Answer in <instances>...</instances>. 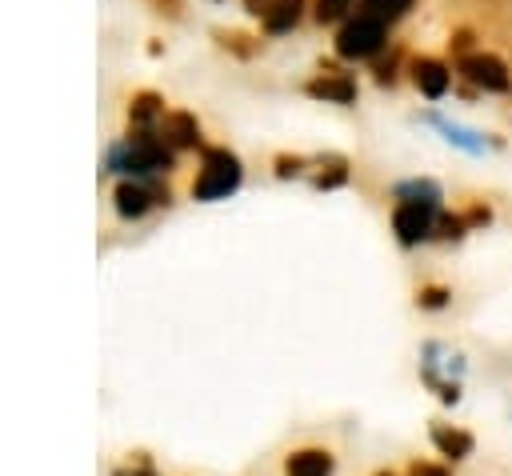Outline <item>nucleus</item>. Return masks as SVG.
<instances>
[{
	"label": "nucleus",
	"instance_id": "f257e3e1",
	"mask_svg": "<svg viewBox=\"0 0 512 476\" xmlns=\"http://www.w3.org/2000/svg\"><path fill=\"white\" fill-rule=\"evenodd\" d=\"M104 168L108 172H124L128 180H152V176L172 168V148L152 132L148 136H128V140H116L108 148Z\"/></svg>",
	"mask_w": 512,
	"mask_h": 476
},
{
	"label": "nucleus",
	"instance_id": "f03ea898",
	"mask_svg": "<svg viewBox=\"0 0 512 476\" xmlns=\"http://www.w3.org/2000/svg\"><path fill=\"white\" fill-rule=\"evenodd\" d=\"M460 376H464V356H460V352H452V348L440 344V340H428V344L420 348V380H424V388H428L440 404L456 408V404L464 400Z\"/></svg>",
	"mask_w": 512,
	"mask_h": 476
},
{
	"label": "nucleus",
	"instance_id": "7ed1b4c3",
	"mask_svg": "<svg viewBox=\"0 0 512 476\" xmlns=\"http://www.w3.org/2000/svg\"><path fill=\"white\" fill-rule=\"evenodd\" d=\"M240 176H244V168H240L236 152H228V148H204V168H200V176L192 184V196L196 200H220V196L236 192Z\"/></svg>",
	"mask_w": 512,
	"mask_h": 476
},
{
	"label": "nucleus",
	"instance_id": "20e7f679",
	"mask_svg": "<svg viewBox=\"0 0 512 476\" xmlns=\"http://www.w3.org/2000/svg\"><path fill=\"white\" fill-rule=\"evenodd\" d=\"M436 224H440V204H432V200H400L392 208V232L404 248L436 236Z\"/></svg>",
	"mask_w": 512,
	"mask_h": 476
},
{
	"label": "nucleus",
	"instance_id": "39448f33",
	"mask_svg": "<svg viewBox=\"0 0 512 476\" xmlns=\"http://www.w3.org/2000/svg\"><path fill=\"white\" fill-rule=\"evenodd\" d=\"M336 468H340V452L324 440L292 444L280 456V476H336Z\"/></svg>",
	"mask_w": 512,
	"mask_h": 476
},
{
	"label": "nucleus",
	"instance_id": "423d86ee",
	"mask_svg": "<svg viewBox=\"0 0 512 476\" xmlns=\"http://www.w3.org/2000/svg\"><path fill=\"white\" fill-rule=\"evenodd\" d=\"M384 28H388V24H380V20L364 16V12H356V16L336 32V52H340L344 60L376 56V52H380V44H384Z\"/></svg>",
	"mask_w": 512,
	"mask_h": 476
},
{
	"label": "nucleus",
	"instance_id": "0eeeda50",
	"mask_svg": "<svg viewBox=\"0 0 512 476\" xmlns=\"http://www.w3.org/2000/svg\"><path fill=\"white\" fill-rule=\"evenodd\" d=\"M168 188H156L152 180H120L116 192H112V204H116V216L120 220H140L148 216L156 204H168Z\"/></svg>",
	"mask_w": 512,
	"mask_h": 476
},
{
	"label": "nucleus",
	"instance_id": "6e6552de",
	"mask_svg": "<svg viewBox=\"0 0 512 476\" xmlns=\"http://www.w3.org/2000/svg\"><path fill=\"white\" fill-rule=\"evenodd\" d=\"M428 440H432L436 456L444 464H452V468L472 460V452H476V436L468 428H460V424H448V420H432L428 424Z\"/></svg>",
	"mask_w": 512,
	"mask_h": 476
},
{
	"label": "nucleus",
	"instance_id": "1a4fd4ad",
	"mask_svg": "<svg viewBox=\"0 0 512 476\" xmlns=\"http://www.w3.org/2000/svg\"><path fill=\"white\" fill-rule=\"evenodd\" d=\"M460 76L472 80V84L484 88V92H504V88H508V68H504L496 56H484V52L464 56V60H460Z\"/></svg>",
	"mask_w": 512,
	"mask_h": 476
},
{
	"label": "nucleus",
	"instance_id": "9d476101",
	"mask_svg": "<svg viewBox=\"0 0 512 476\" xmlns=\"http://www.w3.org/2000/svg\"><path fill=\"white\" fill-rule=\"evenodd\" d=\"M304 92L316 96V100H328V104H352L356 100V80L344 76V72H324V76H312L304 84Z\"/></svg>",
	"mask_w": 512,
	"mask_h": 476
},
{
	"label": "nucleus",
	"instance_id": "9b49d317",
	"mask_svg": "<svg viewBox=\"0 0 512 476\" xmlns=\"http://www.w3.org/2000/svg\"><path fill=\"white\" fill-rule=\"evenodd\" d=\"M160 120H164V100H160V92H136L132 104H128L132 136H148L152 128H160Z\"/></svg>",
	"mask_w": 512,
	"mask_h": 476
},
{
	"label": "nucleus",
	"instance_id": "f8f14e48",
	"mask_svg": "<svg viewBox=\"0 0 512 476\" xmlns=\"http://www.w3.org/2000/svg\"><path fill=\"white\" fill-rule=\"evenodd\" d=\"M156 132H160V140L168 148H196L200 144V124H196L192 112H164Z\"/></svg>",
	"mask_w": 512,
	"mask_h": 476
},
{
	"label": "nucleus",
	"instance_id": "ddd939ff",
	"mask_svg": "<svg viewBox=\"0 0 512 476\" xmlns=\"http://www.w3.org/2000/svg\"><path fill=\"white\" fill-rule=\"evenodd\" d=\"M412 80H416V88H420L424 96L440 100V96L448 92V84H452V72H448L440 60H432V56H420V60L412 64Z\"/></svg>",
	"mask_w": 512,
	"mask_h": 476
},
{
	"label": "nucleus",
	"instance_id": "4468645a",
	"mask_svg": "<svg viewBox=\"0 0 512 476\" xmlns=\"http://www.w3.org/2000/svg\"><path fill=\"white\" fill-rule=\"evenodd\" d=\"M300 12H304V0H276L272 12L264 16V28L268 32H288L300 20Z\"/></svg>",
	"mask_w": 512,
	"mask_h": 476
},
{
	"label": "nucleus",
	"instance_id": "2eb2a0df",
	"mask_svg": "<svg viewBox=\"0 0 512 476\" xmlns=\"http://www.w3.org/2000/svg\"><path fill=\"white\" fill-rule=\"evenodd\" d=\"M408 8H412V0H360V12L372 16V20H380V24L400 20Z\"/></svg>",
	"mask_w": 512,
	"mask_h": 476
},
{
	"label": "nucleus",
	"instance_id": "dca6fc26",
	"mask_svg": "<svg viewBox=\"0 0 512 476\" xmlns=\"http://www.w3.org/2000/svg\"><path fill=\"white\" fill-rule=\"evenodd\" d=\"M108 476H164V472L156 468V460L148 452H128L120 464H112Z\"/></svg>",
	"mask_w": 512,
	"mask_h": 476
},
{
	"label": "nucleus",
	"instance_id": "f3484780",
	"mask_svg": "<svg viewBox=\"0 0 512 476\" xmlns=\"http://www.w3.org/2000/svg\"><path fill=\"white\" fill-rule=\"evenodd\" d=\"M324 164H328V172H316L312 184H316V188H340V184L348 180V160H344V156H328Z\"/></svg>",
	"mask_w": 512,
	"mask_h": 476
},
{
	"label": "nucleus",
	"instance_id": "a211bd4d",
	"mask_svg": "<svg viewBox=\"0 0 512 476\" xmlns=\"http://www.w3.org/2000/svg\"><path fill=\"white\" fill-rule=\"evenodd\" d=\"M400 476H456V472H452V464H444V460H420V456H412Z\"/></svg>",
	"mask_w": 512,
	"mask_h": 476
},
{
	"label": "nucleus",
	"instance_id": "6ab92c4d",
	"mask_svg": "<svg viewBox=\"0 0 512 476\" xmlns=\"http://www.w3.org/2000/svg\"><path fill=\"white\" fill-rule=\"evenodd\" d=\"M396 196H400V200H420V196H424V200L440 204V188H436L432 180H408V184L396 188Z\"/></svg>",
	"mask_w": 512,
	"mask_h": 476
},
{
	"label": "nucleus",
	"instance_id": "aec40b11",
	"mask_svg": "<svg viewBox=\"0 0 512 476\" xmlns=\"http://www.w3.org/2000/svg\"><path fill=\"white\" fill-rule=\"evenodd\" d=\"M448 300H452V292L440 288V284H424V288L416 292V304H420L424 312H440V308H448Z\"/></svg>",
	"mask_w": 512,
	"mask_h": 476
},
{
	"label": "nucleus",
	"instance_id": "412c9836",
	"mask_svg": "<svg viewBox=\"0 0 512 476\" xmlns=\"http://www.w3.org/2000/svg\"><path fill=\"white\" fill-rule=\"evenodd\" d=\"M348 8H352V0H316V20H320V24L340 20Z\"/></svg>",
	"mask_w": 512,
	"mask_h": 476
},
{
	"label": "nucleus",
	"instance_id": "4be33fe9",
	"mask_svg": "<svg viewBox=\"0 0 512 476\" xmlns=\"http://www.w3.org/2000/svg\"><path fill=\"white\" fill-rule=\"evenodd\" d=\"M464 228H468V216H440L436 236H444V240H460V236H464Z\"/></svg>",
	"mask_w": 512,
	"mask_h": 476
},
{
	"label": "nucleus",
	"instance_id": "5701e85b",
	"mask_svg": "<svg viewBox=\"0 0 512 476\" xmlns=\"http://www.w3.org/2000/svg\"><path fill=\"white\" fill-rule=\"evenodd\" d=\"M300 168H304L300 156H276V176H296Z\"/></svg>",
	"mask_w": 512,
	"mask_h": 476
},
{
	"label": "nucleus",
	"instance_id": "b1692460",
	"mask_svg": "<svg viewBox=\"0 0 512 476\" xmlns=\"http://www.w3.org/2000/svg\"><path fill=\"white\" fill-rule=\"evenodd\" d=\"M272 4H276V0H244V8H248L252 16H260V20L272 12Z\"/></svg>",
	"mask_w": 512,
	"mask_h": 476
},
{
	"label": "nucleus",
	"instance_id": "393cba45",
	"mask_svg": "<svg viewBox=\"0 0 512 476\" xmlns=\"http://www.w3.org/2000/svg\"><path fill=\"white\" fill-rule=\"evenodd\" d=\"M152 8L164 16H180V0H152Z\"/></svg>",
	"mask_w": 512,
	"mask_h": 476
},
{
	"label": "nucleus",
	"instance_id": "a878e982",
	"mask_svg": "<svg viewBox=\"0 0 512 476\" xmlns=\"http://www.w3.org/2000/svg\"><path fill=\"white\" fill-rule=\"evenodd\" d=\"M368 476H400V472H396V468H388V464H384V468H372V472H368Z\"/></svg>",
	"mask_w": 512,
	"mask_h": 476
}]
</instances>
